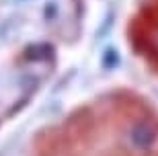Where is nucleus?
<instances>
[{"mask_svg": "<svg viewBox=\"0 0 158 156\" xmlns=\"http://www.w3.org/2000/svg\"><path fill=\"white\" fill-rule=\"evenodd\" d=\"M123 93H109L39 133L29 156H140L158 129Z\"/></svg>", "mask_w": 158, "mask_h": 156, "instance_id": "f257e3e1", "label": "nucleus"}]
</instances>
